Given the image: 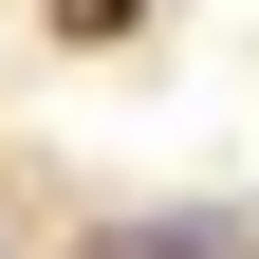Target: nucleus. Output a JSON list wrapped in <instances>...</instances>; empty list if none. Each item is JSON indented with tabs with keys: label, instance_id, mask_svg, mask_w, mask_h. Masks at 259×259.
Listing matches in <instances>:
<instances>
[{
	"label": "nucleus",
	"instance_id": "nucleus-1",
	"mask_svg": "<svg viewBox=\"0 0 259 259\" xmlns=\"http://www.w3.org/2000/svg\"><path fill=\"white\" fill-rule=\"evenodd\" d=\"M93 259H259V222H241V204H130Z\"/></svg>",
	"mask_w": 259,
	"mask_h": 259
},
{
	"label": "nucleus",
	"instance_id": "nucleus-2",
	"mask_svg": "<svg viewBox=\"0 0 259 259\" xmlns=\"http://www.w3.org/2000/svg\"><path fill=\"white\" fill-rule=\"evenodd\" d=\"M0 259H19V241H0Z\"/></svg>",
	"mask_w": 259,
	"mask_h": 259
}]
</instances>
